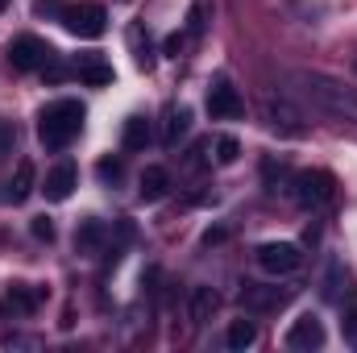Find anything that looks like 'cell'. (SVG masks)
Listing matches in <instances>:
<instances>
[{
	"mask_svg": "<svg viewBox=\"0 0 357 353\" xmlns=\"http://www.w3.org/2000/svg\"><path fill=\"white\" fill-rule=\"evenodd\" d=\"M287 88H291V96H299L307 108L357 125V88L354 84H345V80H337L328 71H291Z\"/></svg>",
	"mask_w": 357,
	"mask_h": 353,
	"instance_id": "6da1fadb",
	"label": "cell"
},
{
	"mask_svg": "<svg viewBox=\"0 0 357 353\" xmlns=\"http://www.w3.org/2000/svg\"><path fill=\"white\" fill-rule=\"evenodd\" d=\"M84 117H88V108L79 104V100H54V104H46L42 112H38V142L50 150V154H59V150H67L75 137H79V129H84Z\"/></svg>",
	"mask_w": 357,
	"mask_h": 353,
	"instance_id": "7a4b0ae2",
	"label": "cell"
},
{
	"mask_svg": "<svg viewBox=\"0 0 357 353\" xmlns=\"http://www.w3.org/2000/svg\"><path fill=\"white\" fill-rule=\"evenodd\" d=\"M291 195L307 208V212H324L333 200H337V179L328 171H299L291 183Z\"/></svg>",
	"mask_w": 357,
	"mask_h": 353,
	"instance_id": "3957f363",
	"label": "cell"
},
{
	"mask_svg": "<svg viewBox=\"0 0 357 353\" xmlns=\"http://www.w3.org/2000/svg\"><path fill=\"white\" fill-rule=\"evenodd\" d=\"M262 121L278 137H307V121H303V112L287 96H266L262 100Z\"/></svg>",
	"mask_w": 357,
	"mask_h": 353,
	"instance_id": "277c9868",
	"label": "cell"
},
{
	"mask_svg": "<svg viewBox=\"0 0 357 353\" xmlns=\"http://www.w3.org/2000/svg\"><path fill=\"white\" fill-rule=\"evenodd\" d=\"M254 262L262 266L266 274H295L299 262H303V254H299V246L295 241H262L258 250H254Z\"/></svg>",
	"mask_w": 357,
	"mask_h": 353,
	"instance_id": "5b68a950",
	"label": "cell"
},
{
	"mask_svg": "<svg viewBox=\"0 0 357 353\" xmlns=\"http://www.w3.org/2000/svg\"><path fill=\"white\" fill-rule=\"evenodd\" d=\"M59 21H63V29L75 33V38H100V33L108 29V13H104L100 4H67Z\"/></svg>",
	"mask_w": 357,
	"mask_h": 353,
	"instance_id": "8992f818",
	"label": "cell"
},
{
	"mask_svg": "<svg viewBox=\"0 0 357 353\" xmlns=\"http://www.w3.org/2000/svg\"><path fill=\"white\" fill-rule=\"evenodd\" d=\"M50 59H54V50H50L42 38H33V33H21V38H13V46H8L13 71H42Z\"/></svg>",
	"mask_w": 357,
	"mask_h": 353,
	"instance_id": "52a82bcc",
	"label": "cell"
},
{
	"mask_svg": "<svg viewBox=\"0 0 357 353\" xmlns=\"http://www.w3.org/2000/svg\"><path fill=\"white\" fill-rule=\"evenodd\" d=\"M282 345L287 350H295V353H312V350H320L324 345V320L320 316H299V320H291V329L282 333Z\"/></svg>",
	"mask_w": 357,
	"mask_h": 353,
	"instance_id": "ba28073f",
	"label": "cell"
},
{
	"mask_svg": "<svg viewBox=\"0 0 357 353\" xmlns=\"http://www.w3.org/2000/svg\"><path fill=\"white\" fill-rule=\"evenodd\" d=\"M295 295V287H262V283H245L241 287V308L245 312H278L287 308Z\"/></svg>",
	"mask_w": 357,
	"mask_h": 353,
	"instance_id": "9c48e42d",
	"label": "cell"
},
{
	"mask_svg": "<svg viewBox=\"0 0 357 353\" xmlns=\"http://www.w3.org/2000/svg\"><path fill=\"white\" fill-rule=\"evenodd\" d=\"M208 112H212V121H237L241 112H245V100H241V91L233 88L225 75L208 88Z\"/></svg>",
	"mask_w": 357,
	"mask_h": 353,
	"instance_id": "30bf717a",
	"label": "cell"
},
{
	"mask_svg": "<svg viewBox=\"0 0 357 353\" xmlns=\"http://www.w3.org/2000/svg\"><path fill=\"white\" fill-rule=\"evenodd\" d=\"M42 299H46V291H42V287L13 283V287L4 291V299H0V312H13V316H33Z\"/></svg>",
	"mask_w": 357,
	"mask_h": 353,
	"instance_id": "8fae6325",
	"label": "cell"
},
{
	"mask_svg": "<svg viewBox=\"0 0 357 353\" xmlns=\"http://www.w3.org/2000/svg\"><path fill=\"white\" fill-rule=\"evenodd\" d=\"M112 241V233H108V225L104 220H79V229H75V254H84V258H96V254H104V246Z\"/></svg>",
	"mask_w": 357,
	"mask_h": 353,
	"instance_id": "7c38bea8",
	"label": "cell"
},
{
	"mask_svg": "<svg viewBox=\"0 0 357 353\" xmlns=\"http://www.w3.org/2000/svg\"><path fill=\"white\" fill-rule=\"evenodd\" d=\"M75 183H79V171H75V163H59L50 175H46V200L50 204H63V200H71V191H75Z\"/></svg>",
	"mask_w": 357,
	"mask_h": 353,
	"instance_id": "4fadbf2b",
	"label": "cell"
},
{
	"mask_svg": "<svg viewBox=\"0 0 357 353\" xmlns=\"http://www.w3.org/2000/svg\"><path fill=\"white\" fill-rule=\"evenodd\" d=\"M75 75H79V84H88V88H108V84L116 80V71H112L100 54H79V59H75Z\"/></svg>",
	"mask_w": 357,
	"mask_h": 353,
	"instance_id": "5bb4252c",
	"label": "cell"
},
{
	"mask_svg": "<svg viewBox=\"0 0 357 353\" xmlns=\"http://www.w3.org/2000/svg\"><path fill=\"white\" fill-rule=\"evenodd\" d=\"M137 191H142V200H146V204L167 200V191H171V171H167V167H146L142 179H137Z\"/></svg>",
	"mask_w": 357,
	"mask_h": 353,
	"instance_id": "9a60e30c",
	"label": "cell"
},
{
	"mask_svg": "<svg viewBox=\"0 0 357 353\" xmlns=\"http://www.w3.org/2000/svg\"><path fill=\"white\" fill-rule=\"evenodd\" d=\"M33 163H29V158H21V163H17V171H13V179H8V187H4V200H8V204H25V200H29V195H33Z\"/></svg>",
	"mask_w": 357,
	"mask_h": 353,
	"instance_id": "2e32d148",
	"label": "cell"
},
{
	"mask_svg": "<svg viewBox=\"0 0 357 353\" xmlns=\"http://www.w3.org/2000/svg\"><path fill=\"white\" fill-rule=\"evenodd\" d=\"M216 308H220V295H216L212 287H195V291H191V308H187V316H191V324H204V320H212Z\"/></svg>",
	"mask_w": 357,
	"mask_h": 353,
	"instance_id": "e0dca14e",
	"label": "cell"
},
{
	"mask_svg": "<svg viewBox=\"0 0 357 353\" xmlns=\"http://www.w3.org/2000/svg\"><path fill=\"white\" fill-rule=\"evenodd\" d=\"M121 146H125V150H146V146H150V117H142V112H133V117L125 121V133H121Z\"/></svg>",
	"mask_w": 357,
	"mask_h": 353,
	"instance_id": "ac0fdd59",
	"label": "cell"
},
{
	"mask_svg": "<svg viewBox=\"0 0 357 353\" xmlns=\"http://www.w3.org/2000/svg\"><path fill=\"white\" fill-rule=\"evenodd\" d=\"M254 341H258V324H254V320H233L229 333H225V345L233 353H245Z\"/></svg>",
	"mask_w": 357,
	"mask_h": 353,
	"instance_id": "d6986e66",
	"label": "cell"
},
{
	"mask_svg": "<svg viewBox=\"0 0 357 353\" xmlns=\"http://www.w3.org/2000/svg\"><path fill=\"white\" fill-rule=\"evenodd\" d=\"M129 46H133V63L142 71H150L154 67V42H150V33L142 25H129Z\"/></svg>",
	"mask_w": 357,
	"mask_h": 353,
	"instance_id": "ffe728a7",
	"label": "cell"
},
{
	"mask_svg": "<svg viewBox=\"0 0 357 353\" xmlns=\"http://www.w3.org/2000/svg\"><path fill=\"white\" fill-rule=\"evenodd\" d=\"M187 129H191V108H167V133H162V142L175 150L178 137H187Z\"/></svg>",
	"mask_w": 357,
	"mask_h": 353,
	"instance_id": "44dd1931",
	"label": "cell"
},
{
	"mask_svg": "<svg viewBox=\"0 0 357 353\" xmlns=\"http://www.w3.org/2000/svg\"><path fill=\"white\" fill-rule=\"evenodd\" d=\"M212 158H216L220 167H233V163L241 158V142H237L233 133H220V137L212 142Z\"/></svg>",
	"mask_w": 357,
	"mask_h": 353,
	"instance_id": "7402d4cb",
	"label": "cell"
},
{
	"mask_svg": "<svg viewBox=\"0 0 357 353\" xmlns=\"http://www.w3.org/2000/svg\"><path fill=\"white\" fill-rule=\"evenodd\" d=\"M212 21V0H191V13H187V33L199 38Z\"/></svg>",
	"mask_w": 357,
	"mask_h": 353,
	"instance_id": "603a6c76",
	"label": "cell"
},
{
	"mask_svg": "<svg viewBox=\"0 0 357 353\" xmlns=\"http://www.w3.org/2000/svg\"><path fill=\"white\" fill-rule=\"evenodd\" d=\"M96 175H100V183H116V179L125 175V158H121V154H108V158H100Z\"/></svg>",
	"mask_w": 357,
	"mask_h": 353,
	"instance_id": "cb8c5ba5",
	"label": "cell"
},
{
	"mask_svg": "<svg viewBox=\"0 0 357 353\" xmlns=\"http://www.w3.org/2000/svg\"><path fill=\"white\" fill-rule=\"evenodd\" d=\"M341 283H345V266L337 262H328V274H324V299H337L341 295Z\"/></svg>",
	"mask_w": 357,
	"mask_h": 353,
	"instance_id": "d4e9b609",
	"label": "cell"
},
{
	"mask_svg": "<svg viewBox=\"0 0 357 353\" xmlns=\"http://www.w3.org/2000/svg\"><path fill=\"white\" fill-rule=\"evenodd\" d=\"M341 337H345V345H354L357 350V303L345 308V320H341Z\"/></svg>",
	"mask_w": 357,
	"mask_h": 353,
	"instance_id": "484cf974",
	"label": "cell"
},
{
	"mask_svg": "<svg viewBox=\"0 0 357 353\" xmlns=\"http://www.w3.org/2000/svg\"><path fill=\"white\" fill-rule=\"evenodd\" d=\"M29 233L50 246V241H54V220H50V216H33V220H29Z\"/></svg>",
	"mask_w": 357,
	"mask_h": 353,
	"instance_id": "4316f807",
	"label": "cell"
},
{
	"mask_svg": "<svg viewBox=\"0 0 357 353\" xmlns=\"http://www.w3.org/2000/svg\"><path fill=\"white\" fill-rule=\"evenodd\" d=\"M187 38H191V33H171V38L162 42V54H167V59H178V54L187 50Z\"/></svg>",
	"mask_w": 357,
	"mask_h": 353,
	"instance_id": "83f0119b",
	"label": "cell"
},
{
	"mask_svg": "<svg viewBox=\"0 0 357 353\" xmlns=\"http://www.w3.org/2000/svg\"><path fill=\"white\" fill-rule=\"evenodd\" d=\"M33 13L38 17H63V4L59 0H33Z\"/></svg>",
	"mask_w": 357,
	"mask_h": 353,
	"instance_id": "f1b7e54d",
	"label": "cell"
},
{
	"mask_svg": "<svg viewBox=\"0 0 357 353\" xmlns=\"http://www.w3.org/2000/svg\"><path fill=\"white\" fill-rule=\"evenodd\" d=\"M13 142H17V133L0 121V154H8V150H13Z\"/></svg>",
	"mask_w": 357,
	"mask_h": 353,
	"instance_id": "f546056e",
	"label": "cell"
},
{
	"mask_svg": "<svg viewBox=\"0 0 357 353\" xmlns=\"http://www.w3.org/2000/svg\"><path fill=\"white\" fill-rule=\"evenodd\" d=\"M216 241H225V229H208L204 233V246H216Z\"/></svg>",
	"mask_w": 357,
	"mask_h": 353,
	"instance_id": "4dcf8cb0",
	"label": "cell"
},
{
	"mask_svg": "<svg viewBox=\"0 0 357 353\" xmlns=\"http://www.w3.org/2000/svg\"><path fill=\"white\" fill-rule=\"evenodd\" d=\"M4 8H8V0H0V13H4Z\"/></svg>",
	"mask_w": 357,
	"mask_h": 353,
	"instance_id": "1f68e13d",
	"label": "cell"
}]
</instances>
